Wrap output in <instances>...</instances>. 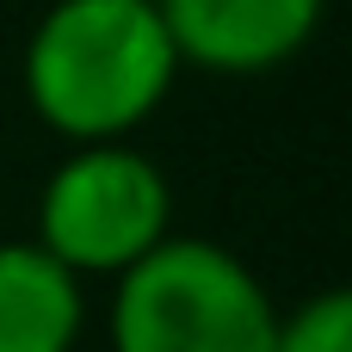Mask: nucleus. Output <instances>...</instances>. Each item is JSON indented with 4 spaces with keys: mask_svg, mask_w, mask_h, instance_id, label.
Instances as JSON below:
<instances>
[{
    "mask_svg": "<svg viewBox=\"0 0 352 352\" xmlns=\"http://www.w3.org/2000/svg\"><path fill=\"white\" fill-rule=\"evenodd\" d=\"M179 56L155 0H50L25 37L19 87L68 148L130 142L173 93Z\"/></svg>",
    "mask_w": 352,
    "mask_h": 352,
    "instance_id": "nucleus-1",
    "label": "nucleus"
},
{
    "mask_svg": "<svg viewBox=\"0 0 352 352\" xmlns=\"http://www.w3.org/2000/svg\"><path fill=\"white\" fill-rule=\"evenodd\" d=\"M111 285V352H272L266 278L210 235H167Z\"/></svg>",
    "mask_w": 352,
    "mask_h": 352,
    "instance_id": "nucleus-2",
    "label": "nucleus"
},
{
    "mask_svg": "<svg viewBox=\"0 0 352 352\" xmlns=\"http://www.w3.org/2000/svg\"><path fill=\"white\" fill-rule=\"evenodd\" d=\"M173 235V179L136 142L68 148L43 192L31 241L74 278H124Z\"/></svg>",
    "mask_w": 352,
    "mask_h": 352,
    "instance_id": "nucleus-3",
    "label": "nucleus"
},
{
    "mask_svg": "<svg viewBox=\"0 0 352 352\" xmlns=\"http://www.w3.org/2000/svg\"><path fill=\"white\" fill-rule=\"evenodd\" d=\"M155 12L179 68L248 80L297 62L322 31L328 0H155Z\"/></svg>",
    "mask_w": 352,
    "mask_h": 352,
    "instance_id": "nucleus-4",
    "label": "nucleus"
},
{
    "mask_svg": "<svg viewBox=\"0 0 352 352\" xmlns=\"http://www.w3.org/2000/svg\"><path fill=\"white\" fill-rule=\"evenodd\" d=\"M80 328V278L62 272L31 235L0 241V352H74Z\"/></svg>",
    "mask_w": 352,
    "mask_h": 352,
    "instance_id": "nucleus-5",
    "label": "nucleus"
},
{
    "mask_svg": "<svg viewBox=\"0 0 352 352\" xmlns=\"http://www.w3.org/2000/svg\"><path fill=\"white\" fill-rule=\"evenodd\" d=\"M272 352H352V297L340 285L303 297L297 309H278Z\"/></svg>",
    "mask_w": 352,
    "mask_h": 352,
    "instance_id": "nucleus-6",
    "label": "nucleus"
}]
</instances>
